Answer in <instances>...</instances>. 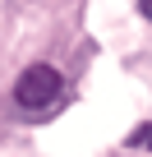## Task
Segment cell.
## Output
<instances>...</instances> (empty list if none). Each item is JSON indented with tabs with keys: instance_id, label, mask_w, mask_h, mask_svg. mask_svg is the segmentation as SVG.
<instances>
[{
	"instance_id": "1",
	"label": "cell",
	"mask_w": 152,
	"mask_h": 157,
	"mask_svg": "<svg viewBox=\"0 0 152 157\" xmlns=\"http://www.w3.org/2000/svg\"><path fill=\"white\" fill-rule=\"evenodd\" d=\"M60 93H65V78H60V69H51V65H28V69L19 74V83H14V102H19L23 111H46Z\"/></svg>"
},
{
	"instance_id": "2",
	"label": "cell",
	"mask_w": 152,
	"mask_h": 157,
	"mask_svg": "<svg viewBox=\"0 0 152 157\" xmlns=\"http://www.w3.org/2000/svg\"><path fill=\"white\" fill-rule=\"evenodd\" d=\"M124 143H129V148H143V152H152V120H147V125H138V129H134Z\"/></svg>"
},
{
	"instance_id": "3",
	"label": "cell",
	"mask_w": 152,
	"mask_h": 157,
	"mask_svg": "<svg viewBox=\"0 0 152 157\" xmlns=\"http://www.w3.org/2000/svg\"><path fill=\"white\" fill-rule=\"evenodd\" d=\"M138 14H143V19L152 23V0H138Z\"/></svg>"
}]
</instances>
